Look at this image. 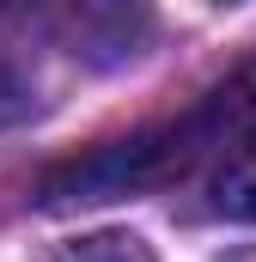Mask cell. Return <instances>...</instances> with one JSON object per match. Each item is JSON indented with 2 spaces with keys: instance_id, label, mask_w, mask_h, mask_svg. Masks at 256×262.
<instances>
[{
  "instance_id": "cell-1",
  "label": "cell",
  "mask_w": 256,
  "mask_h": 262,
  "mask_svg": "<svg viewBox=\"0 0 256 262\" xmlns=\"http://www.w3.org/2000/svg\"><path fill=\"white\" fill-rule=\"evenodd\" d=\"M250 98H256V67H244V73H238L226 92H214L195 116L165 122V128H146V134H134V140H116V146L92 152V159L61 165V171L43 183V207L116 201V195H128V189H140V183H159V177H171V171L195 165V159H201V146L214 140V128H220V122H232Z\"/></svg>"
},
{
  "instance_id": "cell-2",
  "label": "cell",
  "mask_w": 256,
  "mask_h": 262,
  "mask_svg": "<svg viewBox=\"0 0 256 262\" xmlns=\"http://www.w3.org/2000/svg\"><path fill=\"white\" fill-rule=\"evenodd\" d=\"M214 207H220L226 220L256 226V122L226 146V159H220V171H214Z\"/></svg>"
},
{
  "instance_id": "cell-3",
  "label": "cell",
  "mask_w": 256,
  "mask_h": 262,
  "mask_svg": "<svg viewBox=\"0 0 256 262\" xmlns=\"http://www.w3.org/2000/svg\"><path fill=\"white\" fill-rule=\"evenodd\" d=\"M67 262H153L140 250V238H122V232H104V238H86L79 250H67Z\"/></svg>"
},
{
  "instance_id": "cell-4",
  "label": "cell",
  "mask_w": 256,
  "mask_h": 262,
  "mask_svg": "<svg viewBox=\"0 0 256 262\" xmlns=\"http://www.w3.org/2000/svg\"><path fill=\"white\" fill-rule=\"evenodd\" d=\"M18 116H31V85L18 79V67L0 61V128H12Z\"/></svg>"
}]
</instances>
